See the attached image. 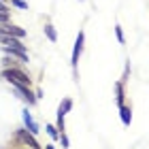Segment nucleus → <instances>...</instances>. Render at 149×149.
I'll return each mask as SVG.
<instances>
[{"mask_svg": "<svg viewBox=\"0 0 149 149\" xmlns=\"http://www.w3.org/2000/svg\"><path fill=\"white\" fill-rule=\"evenodd\" d=\"M2 77L13 85H28L30 83V77L26 72H22L19 68H4L2 70Z\"/></svg>", "mask_w": 149, "mask_h": 149, "instance_id": "1", "label": "nucleus"}, {"mask_svg": "<svg viewBox=\"0 0 149 149\" xmlns=\"http://www.w3.org/2000/svg\"><path fill=\"white\" fill-rule=\"evenodd\" d=\"M72 109V100L70 98H64V102L60 104L58 109V130H64V115Z\"/></svg>", "mask_w": 149, "mask_h": 149, "instance_id": "2", "label": "nucleus"}, {"mask_svg": "<svg viewBox=\"0 0 149 149\" xmlns=\"http://www.w3.org/2000/svg\"><path fill=\"white\" fill-rule=\"evenodd\" d=\"M83 40H85V36H83V32H79V36H77V40H74V49H72V58H70V64H72V66H77V62H79V56H81V51H83Z\"/></svg>", "mask_w": 149, "mask_h": 149, "instance_id": "3", "label": "nucleus"}, {"mask_svg": "<svg viewBox=\"0 0 149 149\" xmlns=\"http://www.w3.org/2000/svg\"><path fill=\"white\" fill-rule=\"evenodd\" d=\"M22 117H24V124H26V128H28V132H30V134H36V132H38V124L32 119V115L28 113V109H24V115H22Z\"/></svg>", "mask_w": 149, "mask_h": 149, "instance_id": "4", "label": "nucleus"}, {"mask_svg": "<svg viewBox=\"0 0 149 149\" xmlns=\"http://www.w3.org/2000/svg\"><path fill=\"white\" fill-rule=\"evenodd\" d=\"M15 92L19 94V98H26L30 104L36 100V96H34V94H32V92L28 90V85H15Z\"/></svg>", "mask_w": 149, "mask_h": 149, "instance_id": "5", "label": "nucleus"}, {"mask_svg": "<svg viewBox=\"0 0 149 149\" xmlns=\"http://www.w3.org/2000/svg\"><path fill=\"white\" fill-rule=\"evenodd\" d=\"M2 34H11V36L22 38V36H26V30L17 28V26H2Z\"/></svg>", "mask_w": 149, "mask_h": 149, "instance_id": "6", "label": "nucleus"}, {"mask_svg": "<svg viewBox=\"0 0 149 149\" xmlns=\"http://www.w3.org/2000/svg\"><path fill=\"white\" fill-rule=\"evenodd\" d=\"M19 139H22V141H26V143H28L32 149H40V145L36 143V141H34V136H32V134H28V132H19Z\"/></svg>", "mask_w": 149, "mask_h": 149, "instance_id": "7", "label": "nucleus"}, {"mask_svg": "<svg viewBox=\"0 0 149 149\" xmlns=\"http://www.w3.org/2000/svg\"><path fill=\"white\" fill-rule=\"evenodd\" d=\"M119 113H121V121H124V126H130V121H132V113H130V109L121 104V107H119Z\"/></svg>", "mask_w": 149, "mask_h": 149, "instance_id": "8", "label": "nucleus"}, {"mask_svg": "<svg viewBox=\"0 0 149 149\" xmlns=\"http://www.w3.org/2000/svg\"><path fill=\"white\" fill-rule=\"evenodd\" d=\"M45 34H47V38H49L51 43H56V40H58V32H56V28H53L51 24L45 26Z\"/></svg>", "mask_w": 149, "mask_h": 149, "instance_id": "9", "label": "nucleus"}, {"mask_svg": "<svg viewBox=\"0 0 149 149\" xmlns=\"http://www.w3.org/2000/svg\"><path fill=\"white\" fill-rule=\"evenodd\" d=\"M115 92H117V104L121 107V104H124V85H121V81L115 83Z\"/></svg>", "mask_w": 149, "mask_h": 149, "instance_id": "10", "label": "nucleus"}, {"mask_svg": "<svg viewBox=\"0 0 149 149\" xmlns=\"http://www.w3.org/2000/svg\"><path fill=\"white\" fill-rule=\"evenodd\" d=\"M47 134H49L51 139H58V136H60V132H58L56 126H47Z\"/></svg>", "mask_w": 149, "mask_h": 149, "instance_id": "11", "label": "nucleus"}, {"mask_svg": "<svg viewBox=\"0 0 149 149\" xmlns=\"http://www.w3.org/2000/svg\"><path fill=\"white\" fill-rule=\"evenodd\" d=\"M115 34H117V40H119L121 45L126 43V38H124V32H121V26H115Z\"/></svg>", "mask_w": 149, "mask_h": 149, "instance_id": "12", "label": "nucleus"}, {"mask_svg": "<svg viewBox=\"0 0 149 149\" xmlns=\"http://www.w3.org/2000/svg\"><path fill=\"white\" fill-rule=\"evenodd\" d=\"M11 4L19 6V9H28V2H24V0H11Z\"/></svg>", "mask_w": 149, "mask_h": 149, "instance_id": "13", "label": "nucleus"}, {"mask_svg": "<svg viewBox=\"0 0 149 149\" xmlns=\"http://www.w3.org/2000/svg\"><path fill=\"white\" fill-rule=\"evenodd\" d=\"M0 22H9V13H2V11H0Z\"/></svg>", "mask_w": 149, "mask_h": 149, "instance_id": "14", "label": "nucleus"}, {"mask_svg": "<svg viewBox=\"0 0 149 149\" xmlns=\"http://www.w3.org/2000/svg\"><path fill=\"white\" fill-rule=\"evenodd\" d=\"M60 139H62V145H64V147H68V139H66L64 134H60Z\"/></svg>", "mask_w": 149, "mask_h": 149, "instance_id": "15", "label": "nucleus"}, {"mask_svg": "<svg viewBox=\"0 0 149 149\" xmlns=\"http://www.w3.org/2000/svg\"><path fill=\"white\" fill-rule=\"evenodd\" d=\"M47 149H56V147H53V145H47Z\"/></svg>", "mask_w": 149, "mask_h": 149, "instance_id": "16", "label": "nucleus"}, {"mask_svg": "<svg viewBox=\"0 0 149 149\" xmlns=\"http://www.w3.org/2000/svg\"><path fill=\"white\" fill-rule=\"evenodd\" d=\"M0 34H2V28H0Z\"/></svg>", "mask_w": 149, "mask_h": 149, "instance_id": "17", "label": "nucleus"}]
</instances>
